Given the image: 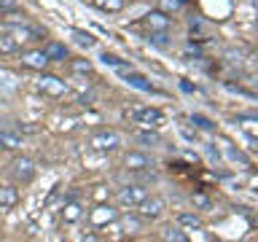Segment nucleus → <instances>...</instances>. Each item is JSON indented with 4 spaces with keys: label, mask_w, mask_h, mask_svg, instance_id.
<instances>
[{
    "label": "nucleus",
    "mask_w": 258,
    "mask_h": 242,
    "mask_svg": "<svg viewBox=\"0 0 258 242\" xmlns=\"http://www.w3.org/2000/svg\"><path fill=\"white\" fill-rule=\"evenodd\" d=\"M118 145H121V137H118V132H113V129H100V132H94L89 137V148L100 151V153H110V151H116Z\"/></svg>",
    "instance_id": "obj_1"
},
{
    "label": "nucleus",
    "mask_w": 258,
    "mask_h": 242,
    "mask_svg": "<svg viewBox=\"0 0 258 242\" xmlns=\"http://www.w3.org/2000/svg\"><path fill=\"white\" fill-rule=\"evenodd\" d=\"M135 207H137V213H140L143 221H156V218L164 213V199L161 197H145V199L137 202Z\"/></svg>",
    "instance_id": "obj_2"
},
{
    "label": "nucleus",
    "mask_w": 258,
    "mask_h": 242,
    "mask_svg": "<svg viewBox=\"0 0 258 242\" xmlns=\"http://www.w3.org/2000/svg\"><path fill=\"white\" fill-rule=\"evenodd\" d=\"M148 197V189H145L143 183H129L124 186V189L118 191V205H124V207H135L140 199Z\"/></svg>",
    "instance_id": "obj_3"
},
{
    "label": "nucleus",
    "mask_w": 258,
    "mask_h": 242,
    "mask_svg": "<svg viewBox=\"0 0 258 242\" xmlns=\"http://www.w3.org/2000/svg\"><path fill=\"white\" fill-rule=\"evenodd\" d=\"M11 175H14L16 183H30L32 177H35V164H32L27 156L14 159V161H11Z\"/></svg>",
    "instance_id": "obj_4"
},
{
    "label": "nucleus",
    "mask_w": 258,
    "mask_h": 242,
    "mask_svg": "<svg viewBox=\"0 0 258 242\" xmlns=\"http://www.w3.org/2000/svg\"><path fill=\"white\" fill-rule=\"evenodd\" d=\"M132 116H135L137 124H143V127H148V129L151 127H159L161 121H164V113H161L159 108H140V110H135Z\"/></svg>",
    "instance_id": "obj_5"
},
{
    "label": "nucleus",
    "mask_w": 258,
    "mask_h": 242,
    "mask_svg": "<svg viewBox=\"0 0 258 242\" xmlns=\"http://www.w3.org/2000/svg\"><path fill=\"white\" fill-rule=\"evenodd\" d=\"M124 164H126V169H135V172H145V169H151V167H153V161H151L148 153L132 151V153H126V156H124Z\"/></svg>",
    "instance_id": "obj_6"
},
{
    "label": "nucleus",
    "mask_w": 258,
    "mask_h": 242,
    "mask_svg": "<svg viewBox=\"0 0 258 242\" xmlns=\"http://www.w3.org/2000/svg\"><path fill=\"white\" fill-rule=\"evenodd\" d=\"M22 65L24 68H32V70H46L48 56L43 54V48L40 51H27V54H22Z\"/></svg>",
    "instance_id": "obj_7"
},
{
    "label": "nucleus",
    "mask_w": 258,
    "mask_h": 242,
    "mask_svg": "<svg viewBox=\"0 0 258 242\" xmlns=\"http://www.w3.org/2000/svg\"><path fill=\"white\" fill-rule=\"evenodd\" d=\"M43 54L48 56V62H64L68 59V48H64L62 43H56V40H48V43L43 46Z\"/></svg>",
    "instance_id": "obj_8"
},
{
    "label": "nucleus",
    "mask_w": 258,
    "mask_h": 242,
    "mask_svg": "<svg viewBox=\"0 0 258 242\" xmlns=\"http://www.w3.org/2000/svg\"><path fill=\"white\" fill-rule=\"evenodd\" d=\"M121 76L126 78V84L129 86H135V89H140V92H153V86L148 84V78L140 76V73H132V70H124Z\"/></svg>",
    "instance_id": "obj_9"
},
{
    "label": "nucleus",
    "mask_w": 258,
    "mask_h": 242,
    "mask_svg": "<svg viewBox=\"0 0 258 242\" xmlns=\"http://www.w3.org/2000/svg\"><path fill=\"white\" fill-rule=\"evenodd\" d=\"M145 22H148L151 32H159V30H169V16H164L161 11H153L145 16Z\"/></svg>",
    "instance_id": "obj_10"
},
{
    "label": "nucleus",
    "mask_w": 258,
    "mask_h": 242,
    "mask_svg": "<svg viewBox=\"0 0 258 242\" xmlns=\"http://www.w3.org/2000/svg\"><path fill=\"white\" fill-rule=\"evenodd\" d=\"M19 202V191L14 186H0V207H14Z\"/></svg>",
    "instance_id": "obj_11"
},
{
    "label": "nucleus",
    "mask_w": 258,
    "mask_h": 242,
    "mask_svg": "<svg viewBox=\"0 0 258 242\" xmlns=\"http://www.w3.org/2000/svg\"><path fill=\"white\" fill-rule=\"evenodd\" d=\"M161 239H167V242H188V234H185L180 226H167V229H161Z\"/></svg>",
    "instance_id": "obj_12"
},
{
    "label": "nucleus",
    "mask_w": 258,
    "mask_h": 242,
    "mask_svg": "<svg viewBox=\"0 0 258 242\" xmlns=\"http://www.w3.org/2000/svg\"><path fill=\"white\" fill-rule=\"evenodd\" d=\"M92 221L94 223H105V221H116V210H113L110 205H100L92 213Z\"/></svg>",
    "instance_id": "obj_13"
},
{
    "label": "nucleus",
    "mask_w": 258,
    "mask_h": 242,
    "mask_svg": "<svg viewBox=\"0 0 258 242\" xmlns=\"http://www.w3.org/2000/svg\"><path fill=\"white\" fill-rule=\"evenodd\" d=\"M0 143H3L6 148H19V145H22V135L14 132V129H0Z\"/></svg>",
    "instance_id": "obj_14"
},
{
    "label": "nucleus",
    "mask_w": 258,
    "mask_h": 242,
    "mask_svg": "<svg viewBox=\"0 0 258 242\" xmlns=\"http://www.w3.org/2000/svg\"><path fill=\"white\" fill-rule=\"evenodd\" d=\"M40 89H43V92H48V94H62V92H64V81L48 76V78L40 81Z\"/></svg>",
    "instance_id": "obj_15"
},
{
    "label": "nucleus",
    "mask_w": 258,
    "mask_h": 242,
    "mask_svg": "<svg viewBox=\"0 0 258 242\" xmlns=\"http://www.w3.org/2000/svg\"><path fill=\"white\" fill-rule=\"evenodd\" d=\"M177 226H180V229H202V221H199V215H194V213H180L177 215Z\"/></svg>",
    "instance_id": "obj_16"
},
{
    "label": "nucleus",
    "mask_w": 258,
    "mask_h": 242,
    "mask_svg": "<svg viewBox=\"0 0 258 242\" xmlns=\"http://www.w3.org/2000/svg\"><path fill=\"white\" fill-rule=\"evenodd\" d=\"M16 46H19V40L14 35H0V54H14Z\"/></svg>",
    "instance_id": "obj_17"
},
{
    "label": "nucleus",
    "mask_w": 258,
    "mask_h": 242,
    "mask_svg": "<svg viewBox=\"0 0 258 242\" xmlns=\"http://www.w3.org/2000/svg\"><path fill=\"white\" fill-rule=\"evenodd\" d=\"M135 140H137V143H143V145H151V148H153V145H159V143H161V137H159L156 132H137Z\"/></svg>",
    "instance_id": "obj_18"
},
{
    "label": "nucleus",
    "mask_w": 258,
    "mask_h": 242,
    "mask_svg": "<svg viewBox=\"0 0 258 242\" xmlns=\"http://www.w3.org/2000/svg\"><path fill=\"white\" fill-rule=\"evenodd\" d=\"M94 6H100L102 11H121L124 8V0H92Z\"/></svg>",
    "instance_id": "obj_19"
},
{
    "label": "nucleus",
    "mask_w": 258,
    "mask_h": 242,
    "mask_svg": "<svg viewBox=\"0 0 258 242\" xmlns=\"http://www.w3.org/2000/svg\"><path fill=\"white\" fill-rule=\"evenodd\" d=\"M73 38H76V43H78V46H86V48H92V46H94V38L89 35V32L73 30Z\"/></svg>",
    "instance_id": "obj_20"
},
{
    "label": "nucleus",
    "mask_w": 258,
    "mask_h": 242,
    "mask_svg": "<svg viewBox=\"0 0 258 242\" xmlns=\"http://www.w3.org/2000/svg\"><path fill=\"white\" fill-rule=\"evenodd\" d=\"M148 40H151V43H153V46H161V48H164V46H167V30H159V32H151V35H148Z\"/></svg>",
    "instance_id": "obj_21"
},
{
    "label": "nucleus",
    "mask_w": 258,
    "mask_h": 242,
    "mask_svg": "<svg viewBox=\"0 0 258 242\" xmlns=\"http://www.w3.org/2000/svg\"><path fill=\"white\" fill-rule=\"evenodd\" d=\"M70 68L76 73H92V62H89V59H73Z\"/></svg>",
    "instance_id": "obj_22"
},
{
    "label": "nucleus",
    "mask_w": 258,
    "mask_h": 242,
    "mask_svg": "<svg viewBox=\"0 0 258 242\" xmlns=\"http://www.w3.org/2000/svg\"><path fill=\"white\" fill-rule=\"evenodd\" d=\"M16 0H0V14H16Z\"/></svg>",
    "instance_id": "obj_23"
},
{
    "label": "nucleus",
    "mask_w": 258,
    "mask_h": 242,
    "mask_svg": "<svg viewBox=\"0 0 258 242\" xmlns=\"http://www.w3.org/2000/svg\"><path fill=\"white\" fill-rule=\"evenodd\" d=\"M64 210H68V213H64V221H76V218L81 215V213H78V205H68Z\"/></svg>",
    "instance_id": "obj_24"
},
{
    "label": "nucleus",
    "mask_w": 258,
    "mask_h": 242,
    "mask_svg": "<svg viewBox=\"0 0 258 242\" xmlns=\"http://www.w3.org/2000/svg\"><path fill=\"white\" fill-rule=\"evenodd\" d=\"M194 124H199L202 129H213V124H210L207 118H202V116H194Z\"/></svg>",
    "instance_id": "obj_25"
},
{
    "label": "nucleus",
    "mask_w": 258,
    "mask_h": 242,
    "mask_svg": "<svg viewBox=\"0 0 258 242\" xmlns=\"http://www.w3.org/2000/svg\"><path fill=\"white\" fill-rule=\"evenodd\" d=\"M164 8H172V11H175V8H177V0H164Z\"/></svg>",
    "instance_id": "obj_26"
}]
</instances>
